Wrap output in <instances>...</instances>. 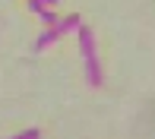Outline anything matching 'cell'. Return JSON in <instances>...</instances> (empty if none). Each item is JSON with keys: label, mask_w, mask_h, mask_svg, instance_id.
I'll return each instance as SVG.
<instances>
[{"label": "cell", "mask_w": 155, "mask_h": 139, "mask_svg": "<svg viewBox=\"0 0 155 139\" xmlns=\"http://www.w3.org/2000/svg\"><path fill=\"white\" fill-rule=\"evenodd\" d=\"M76 35H79V54L86 60V79L89 86H101L104 82V73H101V60H98V51H95V35L89 25H76Z\"/></svg>", "instance_id": "cell-1"}, {"label": "cell", "mask_w": 155, "mask_h": 139, "mask_svg": "<svg viewBox=\"0 0 155 139\" xmlns=\"http://www.w3.org/2000/svg\"><path fill=\"white\" fill-rule=\"evenodd\" d=\"M76 25H79V13H73V16H67V19H57L54 25H48V29L38 35V41H35V51H45L51 41H57L60 35H67L70 29H76Z\"/></svg>", "instance_id": "cell-2"}, {"label": "cell", "mask_w": 155, "mask_h": 139, "mask_svg": "<svg viewBox=\"0 0 155 139\" xmlns=\"http://www.w3.org/2000/svg\"><path fill=\"white\" fill-rule=\"evenodd\" d=\"M10 139H41V133H38V130H22V133H16V136H10Z\"/></svg>", "instance_id": "cell-3"}, {"label": "cell", "mask_w": 155, "mask_h": 139, "mask_svg": "<svg viewBox=\"0 0 155 139\" xmlns=\"http://www.w3.org/2000/svg\"><path fill=\"white\" fill-rule=\"evenodd\" d=\"M41 3H48V6H54V3H60V0H41Z\"/></svg>", "instance_id": "cell-4"}]
</instances>
